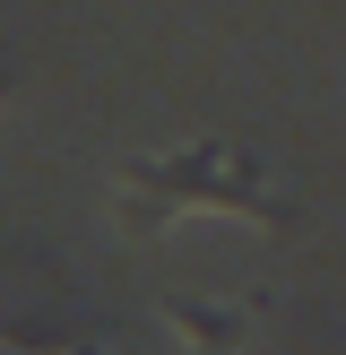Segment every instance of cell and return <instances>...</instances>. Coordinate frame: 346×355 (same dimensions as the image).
Here are the masks:
<instances>
[{"mask_svg": "<svg viewBox=\"0 0 346 355\" xmlns=\"http://www.w3.org/2000/svg\"><path fill=\"white\" fill-rule=\"evenodd\" d=\"M121 182H130V200L156 191L165 208H225V217H251V225H268V234H286V217H294V208L260 182L251 156L217 148V139H208V148H182V156H130ZM165 208H156V217H165ZM156 217H147V225H156ZM147 225H138V234H147Z\"/></svg>", "mask_w": 346, "mask_h": 355, "instance_id": "cell-1", "label": "cell"}, {"mask_svg": "<svg viewBox=\"0 0 346 355\" xmlns=\"http://www.w3.org/2000/svg\"><path fill=\"white\" fill-rule=\"evenodd\" d=\"M0 96H9V69H0Z\"/></svg>", "mask_w": 346, "mask_h": 355, "instance_id": "cell-2", "label": "cell"}]
</instances>
